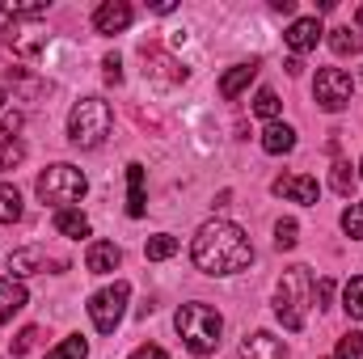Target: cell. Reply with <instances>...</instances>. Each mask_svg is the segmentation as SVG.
I'll use <instances>...</instances> for the list:
<instances>
[{
  "instance_id": "obj_1",
  "label": "cell",
  "mask_w": 363,
  "mask_h": 359,
  "mask_svg": "<svg viewBox=\"0 0 363 359\" xmlns=\"http://www.w3.org/2000/svg\"><path fill=\"white\" fill-rule=\"evenodd\" d=\"M190 258L203 275H237V270H250L254 263V245L250 237L228 224V220H207L194 241H190Z\"/></svg>"
},
{
  "instance_id": "obj_2",
  "label": "cell",
  "mask_w": 363,
  "mask_h": 359,
  "mask_svg": "<svg viewBox=\"0 0 363 359\" xmlns=\"http://www.w3.org/2000/svg\"><path fill=\"white\" fill-rule=\"evenodd\" d=\"M313 304V275L308 267H291L283 270L279 287H274V317L287 330H304V313Z\"/></svg>"
},
{
  "instance_id": "obj_3",
  "label": "cell",
  "mask_w": 363,
  "mask_h": 359,
  "mask_svg": "<svg viewBox=\"0 0 363 359\" xmlns=\"http://www.w3.org/2000/svg\"><path fill=\"white\" fill-rule=\"evenodd\" d=\"M174 326H178L182 343H186L194 355H211V351L220 347V334H224V321H220V313H216L211 304H182L178 317H174Z\"/></svg>"
},
{
  "instance_id": "obj_4",
  "label": "cell",
  "mask_w": 363,
  "mask_h": 359,
  "mask_svg": "<svg viewBox=\"0 0 363 359\" xmlns=\"http://www.w3.org/2000/svg\"><path fill=\"white\" fill-rule=\"evenodd\" d=\"M110 123H114L110 101H101V97H81V101L72 106V114H68V140H72L77 148H97V144L110 136Z\"/></svg>"
},
{
  "instance_id": "obj_5",
  "label": "cell",
  "mask_w": 363,
  "mask_h": 359,
  "mask_svg": "<svg viewBox=\"0 0 363 359\" xmlns=\"http://www.w3.org/2000/svg\"><path fill=\"white\" fill-rule=\"evenodd\" d=\"M38 199L43 203H51L55 211H64V207H72V203H81L85 199V190H89V178L77 170V165H68V161H60V165H47L43 174H38Z\"/></svg>"
},
{
  "instance_id": "obj_6",
  "label": "cell",
  "mask_w": 363,
  "mask_h": 359,
  "mask_svg": "<svg viewBox=\"0 0 363 359\" xmlns=\"http://www.w3.org/2000/svg\"><path fill=\"white\" fill-rule=\"evenodd\" d=\"M127 300H131V287L118 279V283H110V287H101V292H93L89 296V317L93 326H97V334H114L118 330V321H123V313H127Z\"/></svg>"
},
{
  "instance_id": "obj_7",
  "label": "cell",
  "mask_w": 363,
  "mask_h": 359,
  "mask_svg": "<svg viewBox=\"0 0 363 359\" xmlns=\"http://www.w3.org/2000/svg\"><path fill=\"white\" fill-rule=\"evenodd\" d=\"M313 97H317V106H321V110L338 114V110H347V106H351L355 85H351V77H347L342 68H321V72H317V81H313Z\"/></svg>"
},
{
  "instance_id": "obj_8",
  "label": "cell",
  "mask_w": 363,
  "mask_h": 359,
  "mask_svg": "<svg viewBox=\"0 0 363 359\" xmlns=\"http://www.w3.org/2000/svg\"><path fill=\"white\" fill-rule=\"evenodd\" d=\"M9 270L13 275H43V270H68V263L47 254V250H38V245H26V250L9 254Z\"/></svg>"
},
{
  "instance_id": "obj_9",
  "label": "cell",
  "mask_w": 363,
  "mask_h": 359,
  "mask_svg": "<svg viewBox=\"0 0 363 359\" xmlns=\"http://www.w3.org/2000/svg\"><path fill=\"white\" fill-rule=\"evenodd\" d=\"M274 194H283V199H291V203H317V194H321V186H317V178H308V174H283V178L271 182Z\"/></svg>"
},
{
  "instance_id": "obj_10",
  "label": "cell",
  "mask_w": 363,
  "mask_h": 359,
  "mask_svg": "<svg viewBox=\"0 0 363 359\" xmlns=\"http://www.w3.org/2000/svg\"><path fill=\"white\" fill-rule=\"evenodd\" d=\"M131 17H135V13H131L127 0H106V4L93 13V30H97V34H123V30L131 26Z\"/></svg>"
},
{
  "instance_id": "obj_11",
  "label": "cell",
  "mask_w": 363,
  "mask_h": 359,
  "mask_svg": "<svg viewBox=\"0 0 363 359\" xmlns=\"http://www.w3.org/2000/svg\"><path fill=\"white\" fill-rule=\"evenodd\" d=\"M321 34H325V30H321V21H317V17H296V21L287 26L283 43H287L296 55H304V51H313V47L321 43Z\"/></svg>"
},
{
  "instance_id": "obj_12",
  "label": "cell",
  "mask_w": 363,
  "mask_h": 359,
  "mask_svg": "<svg viewBox=\"0 0 363 359\" xmlns=\"http://www.w3.org/2000/svg\"><path fill=\"white\" fill-rule=\"evenodd\" d=\"M0 43L13 47V51H21V55H38L47 47V34L34 30V26H4L0 30Z\"/></svg>"
},
{
  "instance_id": "obj_13",
  "label": "cell",
  "mask_w": 363,
  "mask_h": 359,
  "mask_svg": "<svg viewBox=\"0 0 363 359\" xmlns=\"http://www.w3.org/2000/svg\"><path fill=\"white\" fill-rule=\"evenodd\" d=\"M254 77H258V60H250V64H237V68H228V72L220 77V97H224V101L241 97V93L254 85Z\"/></svg>"
},
{
  "instance_id": "obj_14",
  "label": "cell",
  "mask_w": 363,
  "mask_h": 359,
  "mask_svg": "<svg viewBox=\"0 0 363 359\" xmlns=\"http://www.w3.org/2000/svg\"><path fill=\"white\" fill-rule=\"evenodd\" d=\"M241 355L245 359H287V351H283V343L274 334L258 330V334H245L241 338Z\"/></svg>"
},
{
  "instance_id": "obj_15",
  "label": "cell",
  "mask_w": 363,
  "mask_h": 359,
  "mask_svg": "<svg viewBox=\"0 0 363 359\" xmlns=\"http://www.w3.org/2000/svg\"><path fill=\"white\" fill-rule=\"evenodd\" d=\"M118 263H123V250L114 241H93L89 254H85L89 275H110V270H118Z\"/></svg>"
},
{
  "instance_id": "obj_16",
  "label": "cell",
  "mask_w": 363,
  "mask_h": 359,
  "mask_svg": "<svg viewBox=\"0 0 363 359\" xmlns=\"http://www.w3.org/2000/svg\"><path fill=\"white\" fill-rule=\"evenodd\" d=\"M26 304H30L26 287H21V283H17L13 275H9V279H0V326H4V321H9L13 313H21Z\"/></svg>"
},
{
  "instance_id": "obj_17",
  "label": "cell",
  "mask_w": 363,
  "mask_h": 359,
  "mask_svg": "<svg viewBox=\"0 0 363 359\" xmlns=\"http://www.w3.org/2000/svg\"><path fill=\"white\" fill-rule=\"evenodd\" d=\"M262 148H267L271 157H283V153H291V148H296V131H291L287 123H271V127L262 131Z\"/></svg>"
},
{
  "instance_id": "obj_18",
  "label": "cell",
  "mask_w": 363,
  "mask_h": 359,
  "mask_svg": "<svg viewBox=\"0 0 363 359\" xmlns=\"http://www.w3.org/2000/svg\"><path fill=\"white\" fill-rule=\"evenodd\" d=\"M127 216H144V207H148V199H144V165H127Z\"/></svg>"
},
{
  "instance_id": "obj_19",
  "label": "cell",
  "mask_w": 363,
  "mask_h": 359,
  "mask_svg": "<svg viewBox=\"0 0 363 359\" xmlns=\"http://www.w3.org/2000/svg\"><path fill=\"white\" fill-rule=\"evenodd\" d=\"M21 157H26V144L17 140V131H9V127L0 123V174H4V170H17Z\"/></svg>"
},
{
  "instance_id": "obj_20",
  "label": "cell",
  "mask_w": 363,
  "mask_h": 359,
  "mask_svg": "<svg viewBox=\"0 0 363 359\" xmlns=\"http://www.w3.org/2000/svg\"><path fill=\"white\" fill-rule=\"evenodd\" d=\"M55 233H64V237L81 241V237H89V220H85L77 207H64V211H55Z\"/></svg>"
},
{
  "instance_id": "obj_21",
  "label": "cell",
  "mask_w": 363,
  "mask_h": 359,
  "mask_svg": "<svg viewBox=\"0 0 363 359\" xmlns=\"http://www.w3.org/2000/svg\"><path fill=\"white\" fill-rule=\"evenodd\" d=\"M330 47H334V55H359L363 51V34L347 30V26H338V30H330Z\"/></svg>"
},
{
  "instance_id": "obj_22",
  "label": "cell",
  "mask_w": 363,
  "mask_h": 359,
  "mask_svg": "<svg viewBox=\"0 0 363 359\" xmlns=\"http://www.w3.org/2000/svg\"><path fill=\"white\" fill-rule=\"evenodd\" d=\"M144 254H148V263H165V258H174V254H178V237L161 233V237H152V241L144 245Z\"/></svg>"
},
{
  "instance_id": "obj_23",
  "label": "cell",
  "mask_w": 363,
  "mask_h": 359,
  "mask_svg": "<svg viewBox=\"0 0 363 359\" xmlns=\"http://www.w3.org/2000/svg\"><path fill=\"white\" fill-rule=\"evenodd\" d=\"M0 13H9V17H43L47 0H0Z\"/></svg>"
},
{
  "instance_id": "obj_24",
  "label": "cell",
  "mask_w": 363,
  "mask_h": 359,
  "mask_svg": "<svg viewBox=\"0 0 363 359\" xmlns=\"http://www.w3.org/2000/svg\"><path fill=\"white\" fill-rule=\"evenodd\" d=\"M21 220V194L17 186H0V224H13Z\"/></svg>"
},
{
  "instance_id": "obj_25",
  "label": "cell",
  "mask_w": 363,
  "mask_h": 359,
  "mask_svg": "<svg viewBox=\"0 0 363 359\" xmlns=\"http://www.w3.org/2000/svg\"><path fill=\"white\" fill-rule=\"evenodd\" d=\"M342 309H347V313H351L355 321L363 317V275H355V279H351V283L342 287Z\"/></svg>"
},
{
  "instance_id": "obj_26",
  "label": "cell",
  "mask_w": 363,
  "mask_h": 359,
  "mask_svg": "<svg viewBox=\"0 0 363 359\" xmlns=\"http://www.w3.org/2000/svg\"><path fill=\"white\" fill-rule=\"evenodd\" d=\"M85 355H89V343H85L81 334H72V338H64L47 359H85Z\"/></svg>"
},
{
  "instance_id": "obj_27",
  "label": "cell",
  "mask_w": 363,
  "mask_h": 359,
  "mask_svg": "<svg viewBox=\"0 0 363 359\" xmlns=\"http://www.w3.org/2000/svg\"><path fill=\"white\" fill-rule=\"evenodd\" d=\"M279 106H283V101H279V93L274 89H258V97H254V114H258V118H279Z\"/></svg>"
},
{
  "instance_id": "obj_28",
  "label": "cell",
  "mask_w": 363,
  "mask_h": 359,
  "mask_svg": "<svg viewBox=\"0 0 363 359\" xmlns=\"http://www.w3.org/2000/svg\"><path fill=\"white\" fill-rule=\"evenodd\" d=\"M296 233H300L296 220H279V224H274V245H279V250H296V241H300Z\"/></svg>"
},
{
  "instance_id": "obj_29",
  "label": "cell",
  "mask_w": 363,
  "mask_h": 359,
  "mask_svg": "<svg viewBox=\"0 0 363 359\" xmlns=\"http://www.w3.org/2000/svg\"><path fill=\"white\" fill-rule=\"evenodd\" d=\"M342 233L347 237H363V203H351L342 211Z\"/></svg>"
},
{
  "instance_id": "obj_30",
  "label": "cell",
  "mask_w": 363,
  "mask_h": 359,
  "mask_svg": "<svg viewBox=\"0 0 363 359\" xmlns=\"http://www.w3.org/2000/svg\"><path fill=\"white\" fill-rule=\"evenodd\" d=\"M330 186H334L338 194H351V186H355V174H351V165H347V161H338V165H334V174H330Z\"/></svg>"
},
{
  "instance_id": "obj_31",
  "label": "cell",
  "mask_w": 363,
  "mask_h": 359,
  "mask_svg": "<svg viewBox=\"0 0 363 359\" xmlns=\"http://www.w3.org/2000/svg\"><path fill=\"white\" fill-rule=\"evenodd\" d=\"M338 359H363V334H342V343H338Z\"/></svg>"
},
{
  "instance_id": "obj_32",
  "label": "cell",
  "mask_w": 363,
  "mask_h": 359,
  "mask_svg": "<svg viewBox=\"0 0 363 359\" xmlns=\"http://www.w3.org/2000/svg\"><path fill=\"white\" fill-rule=\"evenodd\" d=\"M34 343H38V326H26V330L13 338V355H30V351H34Z\"/></svg>"
},
{
  "instance_id": "obj_33",
  "label": "cell",
  "mask_w": 363,
  "mask_h": 359,
  "mask_svg": "<svg viewBox=\"0 0 363 359\" xmlns=\"http://www.w3.org/2000/svg\"><path fill=\"white\" fill-rule=\"evenodd\" d=\"M101 68H106V81H110V85H123V60H118V55H106Z\"/></svg>"
},
{
  "instance_id": "obj_34",
  "label": "cell",
  "mask_w": 363,
  "mask_h": 359,
  "mask_svg": "<svg viewBox=\"0 0 363 359\" xmlns=\"http://www.w3.org/2000/svg\"><path fill=\"white\" fill-rule=\"evenodd\" d=\"M330 296H334V283H330V279H321V283L313 287V300H317V309H325V304H330Z\"/></svg>"
},
{
  "instance_id": "obj_35",
  "label": "cell",
  "mask_w": 363,
  "mask_h": 359,
  "mask_svg": "<svg viewBox=\"0 0 363 359\" xmlns=\"http://www.w3.org/2000/svg\"><path fill=\"white\" fill-rule=\"evenodd\" d=\"M131 359H169V355H165V347H152V343H148V347H135Z\"/></svg>"
},
{
  "instance_id": "obj_36",
  "label": "cell",
  "mask_w": 363,
  "mask_h": 359,
  "mask_svg": "<svg viewBox=\"0 0 363 359\" xmlns=\"http://www.w3.org/2000/svg\"><path fill=\"white\" fill-rule=\"evenodd\" d=\"M274 13H296V0H271Z\"/></svg>"
},
{
  "instance_id": "obj_37",
  "label": "cell",
  "mask_w": 363,
  "mask_h": 359,
  "mask_svg": "<svg viewBox=\"0 0 363 359\" xmlns=\"http://www.w3.org/2000/svg\"><path fill=\"white\" fill-rule=\"evenodd\" d=\"M355 21H359V26H363V4H359V9H355Z\"/></svg>"
},
{
  "instance_id": "obj_38",
  "label": "cell",
  "mask_w": 363,
  "mask_h": 359,
  "mask_svg": "<svg viewBox=\"0 0 363 359\" xmlns=\"http://www.w3.org/2000/svg\"><path fill=\"white\" fill-rule=\"evenodd\" d=\"M4 101H9V97H4V89H0V106H4Z\"/></svg>"
},
{
  "instance_id": "obj_39",
  "label": "cell",
  "mask_w": 363,
  "mask_h": 359,
  "mask_svg": "<svg viewBox=\"0 0 363 359\" xmlns=\"http://www.w3.org/2000/svg\"><path fill=\"white\" fill-rule=\"evenodd\" d=\"M359 170H363V161H359ZM359 178H363V174H359Z\"/></svg>"
}]
</instances>
